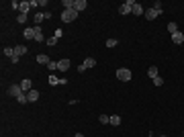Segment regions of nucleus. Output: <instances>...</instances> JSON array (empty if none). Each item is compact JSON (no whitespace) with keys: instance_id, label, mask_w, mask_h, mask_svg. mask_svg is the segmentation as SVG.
Listing matches in <instances>:
<instances>
[{"instance_id":"nucleus-30","label":"nucleus","mask_w":184,"mask_h":137,"mask_svg":"<svg viewBox=\"0 0 184 137\" xmlns=\"http://www.w3.org/2000/svg\"><path fill=\"white\" fill-rule=\"evenodd\" d=\"M25 21H27V14L20 13V14H19V23H25Z\"/></svg>"},{"instance_id":"nucleus-27","label":"nucleus","mask_w":184,"mask_h":137,"mask_svg":"<svg viewBox=\"0 0 184 137\" xmlns=\"http://www.w3.org/2000/svg\"><path fill=\"white\" fill-rule=\"evenodd\" d=\"M153 84H156V86H162V84H164V80L160 78V76H157V78H153Z\"/></svg>"},{"instance_id":"nucleus-8","label":"nucleus","mask_w":184,"mask_h":137,"mask_svg":"<svg viewBox=\"0 0 184 137\" xmlns=\"http://www.w3.org/2000/svg\"><path fill=\"white\" fill-rule=\"evenodd\" d=\"M57 70H60V72L70 70V59H60V62H57Z\"/></svg>"},{"instance_id":"nucleus-24","label":"nucleus","mask_w":184,"mask_h":137,"mask_svg":"<svg viewBox=\"0 0 184 137\" xmlns=\"http://www.w3.org/2000/svg\"><path fill=\"white\" fill-rule=\"evenodd\" d=\"M43 19H45V13H37L35 14V23H41Z\"/></svg>"},{"instance_id":"nucleus-17","label":"nucleus","mask_w":184,"mask_h":137,"mask_svg":"<svg viewBox=\"0 0 184 137\" xmlns=\"http://www.w3.org/2000/svg\"><path fill=\"white\" fill-rule=\"evenodd\" d=\"M23 53H27V47L25 45H16L14 47V55H23Z\"/></svg>"},{"instance_id":"nucleus-9","label":"nucleus","mask_w":184,"mask_h":137,"mask_svg":"<svg viewBox=\"0 0 184 137\" xmlns=\"http://www.w3.org/2000/svg\"><path fill=\"white\" fill-rule=\"evenodd\" d=\"M49 62H51V59H49V57H47L45 53H37V63H43V66H49Z\"/></svg>"},{"instance_id":"nucleus-15","label":"nucleus","mask_w":184,"mask_h":137,"mask_svg":"<svg viewBox=\"0 0 184 137\" xmlns=\"http://www.w3.org/2000/svg\"><path fill=\"white\" fill-rule=\"evenodd\" d=\"M23 35H25V39H33V41H35V29H31V27L25 29V33H23Z\"/></svg>"},{"instance_id":"nucleus-23","label":"nucleus","mask_w":184,"mask_h":137,"mask_svg":"<svg viewBox=\"0 0 184 137\" xmlns=\"http://www.w3.org/2000/svg\"><path fill=\"white\" fill-rule=\"evenodd\" d=\"M4 55L13 57V55H14V47H4Z\"/></svg>"},{"instance_id":"nucleus-26","label":"nucleus","mask_w":184,"mask_h":137,"mask_svg":"<svg viewBox=\"0 0 184 137\" xmlns=\"http://www.w3.org/2000/svg\"><path fill=\"white\" fill-rule=\"evenodd\" d=\"M49 70H51V72H55V70H57V62H49V66H47Z\"/></svg>"},{"instance_id":"nucleus-33","label":"nucleus","mask_w":184,"mask_h":137,"mask_svg":"<svg viewBox=\"0 0 184 137\" xmlns=\"http://www.w3.org/2000/svg\"><path fill=\"white\" fill-rule=\"evenodd\" d=\"M162 137H166V135H162Z\"/></svg>"},{"instance_id":"nucleus-12","label":"nucleus","mask_w":184,"mask_h":137,"mask_svg":"<svg viewBox=\"0 0 184 137\" xmlns=\"http://www.w3.org/2000/svg\"><path fill=\"white\" fill-rule=\"evenodd\" d=\"M82 66H84V68H94V66H96V59H94V57H86Z\"/></svg>"},{"instance_id":"nucleus-29","label":"nucleus","mask_w":184,"mask_h":137,"mask_svg":"<svg viewBox=\"0 0 184 137\" xmlns=\"http://www.w3.org/2000/svg\"><path fill=\"white\" fill-rule=\"evenodd\" d=\"M49 84H61V80H57L55 76H51V78H49Z\"/></svg>"},{"instance_id":"nucleus-28","label":"nucleus","mask_w":184,"mask_h":137,"mask_svg":"<svg viewBox=\"0 0 184 137\" xmlns=\"http://www.w3.org/2000/svg\"><path fill=\"white\" fill-rule=\"evenodd\" d=\"M55 43H57V37H51V39H47V45H51V47H53Z\"/></svg>"},{"instance_id":"nucleus-22","label":"nucleus","mask_w":184,"mask_h":137,"mask_svg":"<svg viewBox=\"0 0 184 137\" xmlns=\"http://www.w3.org/2000/svg\"><path fill=\"white\" fill-rule=\"evenodd\" d=\"M102 125H106V123H110V117L109 115H100V119H98Z\"/></svg>"},{"instance_id":"nucleus-31","label":"nucleus","mask_w":184,"mask_h":137,"mask_svg":"<svg viewBox=\"0 0 184 137\" xmlns=\"http://www.w3.org/2000/svg\"><path fill=\"white\" fill-rule=\"evenodd\" d=\"M153 8H156V10H160V13H162V2H160V0H157L156 4H153Z\"/></svg>"},{"instance_id":"nucleus-19","label":"nucleus","mask_w":184,"mask_h":137,"mask_svg":"<svg viewBox=\"0 0 184 137\" xmlns=\"http://www.w3.org/2000/svg\"><path fill=\"white\" fill-rule=\"evenodd\" d=\"M110 125L119 127V125H121V117H119V115H113V117H110Z\"/></svg>"},{"instance_id":"nucleus-4","label":"nucleus","mask_w":184,"mask_h":137,"mask_svg":"<svg viewBox=\"0 0 184 137\" xmlns=\"http://www.w3.org/2000/svg\"><path fill=\"white\" fill-rule=\"evenodd\" d=\"M133 4H135L133 0H127V2H125V4L119 8V13H121V14H129V13H131V8H133Z\"/></svg>"},{"instance_id":"nucleus-21","label":"nucleus","mask_w":184,"mask_h":137,"mask_svg":"<svg viewBox=\"0 0 184 137\" xmlns=\"http://www.w3.org/2000/svg\"><path fill=\"white\" fill-rule=\"evenodd\" d=\"M61 4L66 6V10H70V8H74V0H63Z\"/></svg>"},{"instance_id":"nucleus-6","label":"nucleus","mask_w":184,"mask_h":137,"mask_svg":"<svg viewBox=\"0 0 184 137\" xmlns=\"http://www.w3.org/2000/svg\"><path fill=\"white\" fill-rule=\"evenodd\" d=\"M86 6H88V2H86V0H74V8L78 10V13L86 10Z\"/></svg>"},{"instance_id":"nucleus-25","label":"nucleus","mask_w":184,"mask_h":137,"mask_svg":"<svg viewBox=\"0 0 184 137\" xmlns=\"http://www.w3.org/2000/svg\"><path fill=\"white\" fill-rule=\"evenodd\" d=\"M117 39H109V41H106V47H117Z\"/></svg>"},{"instance_id":"nucleus-13","label":"nucleus","mask_w":184,"mask_h":137,"mask_svg":"<svg viewBox=\"0 0 184 137\" xmlns=\"http://www.w3.org/2000/svg\"><path fill=\"white\" fill-rule=\"evenodd\" d=\"M31 86H33V84H31V80H23V82H20V88H23V92H29V90H33Z\"/></svg>"},{"instance_id":"nucleus-7","label":"nucleus","mask_w":184,"mask_h":137,"mask_svg":"<svg viewBox=\"0 0 184 137\" xmlns=\"http://www.w3.org/2000/svg\"><path fill=\"white\" fill-rule=\"evenodd\" d=\"M27 98H29V103H37V100H39V90H29L27 92Z\"/></svg>"},{"instance_id":"nucleus-5","label":"nucleus","mask_w":184,"mask_h":137,"mask_svg":"<svg viewBox=\"0 0 184 137\" xmlns=\"http://www.w3.org/2000/svg\"><path fill=\"white\" fill-rule=\"evenodd\" d=\"M160 10H156V8H147V10H145V19H147V21H153V19H156V16H160Z\"/></svg>"},{"instance_id":"nucleus-10","label":"nucleus","mask_w":184,"mask_h":137,"mask_svg":"<svg viewBox=\"0 0 184 137\" xmlns=\"http://www.w3.org/2000/svg\"><path fill=\"white\" fill-rule=\"evenodd\" d=\"M131 13L135 14V16H139V14H145V10H143L141 4H137V2H135V4H133V8H131Z\"/></svg>"},{"instance_id":"nucleus-20","label":"nucleus","mask_w":184,"mask_h":137,"mask_svg":"<svg viewBox=\"0 0 184 137\" xmlns=\"http://www.w3.org/2000/svg\"><path fill=\"white\" fill-rule=\"evenodd\" d=\"M168 31H170L172 35L178 33V25H176V23H168Z\"/></svg>"},{"instance_id":"nucleus-14","label":"nucleus","mask_w":184,"mask_h":137,"mask_svg":"<svg viewBox=\"0 0 184 137\" xmlns=\"http://www.w3.org/2000/svg\"><path fill=\"white\" fill-rule=\"evenodd\" d=\"M35 41H37V43L43 41V33H41V27H39V25L35 27Z\"/></svg>"},{"instance_id":"nucleus-1","label":"nucleus","mask_w":184,"mask_h":137,"mask_svg":"<svg viewBox=\"0 0 184 137\" xmlns=\"http://www.w3.org/2000/svg\"><path fill=\"white\" fill-rule=\"evenodd\" d=\"M78 19V10L76 8H70V10H63L61 13V21L63 23H72V21H76Z\"/></svg>"},{"instance_id":"nucleus-2","label":"nucleus","mask_w":184,"mask_h":137,"mask_svg":"<svg viewBox=\"0 0 184 137\" xmlns=\"http://www.w3.org/2000/svg\"><path fill=\"white\" fill-rule=\"evenodd\" d=\"M117 78H119L121 82H129V80H131V70L119 68V70H117Z\"/></svg>"},{"instance_id":"nucleus-18","label":"nucleus","mask_w":184,"mask_h":137,"mask_svg":"<svg viewBox=\"0 0 184 137\" xmlns=\"http://www.w3.org/2000/svg\"><path fill=\"white\" fill-rule=\"evenodd\" d=\"M147 76H150L151 80H153V78H157V68H156V66H151V68L147 70Z\"/></svg>"},{"instance_id":"nucleus-32","label":"nucleus","mask_w":184,"mask_h":137,"mask_svg":"<svg viewBox=\"0 0 184 137\" xmlns=\"http://www.w3.org/2000/svg\"><path fill=\"white\" fill-rule=\"evenodd\" d=\"M74 137H84V135H82V133H76V135Z\"/></svg>"},{"instance_id":"nucleus-16","label":"nucleus","mask_w":184,"mask_h":137,"mask_svg":"<svg viewBox=\"0 0 184 137\" xmlns=\"http://www.w3.org/2000/svg\"><path fill=\"white\" fill-rule=\"evenodd\" d=\"M29 8H31V2H20L19 4V10L20 13H25V14L29 13Z\"/></svg>"},{"instance_id":"nucleus-11","label":"nucleus","mask_w":184,"mask_h":137,"mask_svg":"<svg viewBox=\"0 0 184 137\" xmlns=\"http://www.w3.org/2000/svg\"><path fill=\"white\" fill-rule=\"evenodd\" d=\"M172 41L176 43V45H180V43L184 41V33H180V31H178V33H174V35H172Z\"/></svg>"},{"instance_id":"nucleus-3","label":"nucleus","mask_w":184,"mask_h":137,"mask_svg":"<svg viewBox=\"0 0 184 137\" xmlns=\"http://www.w3.org/2000/svg\"><path fill=\"white\" fill-rule=\"evenodd\" d=\"M20 94H23V88H20L19 84H13V86L8 88V96H14V98H19Z\"/></svg>"}]
</instances>
